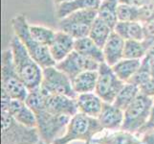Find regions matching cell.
I'll use <instances>...</instances> for the list:
<instances>
[{
    "mask_svg": "<svg viewBox=\"0 0 154 144\" xmlns=\"http://www.w3.org/2000/svg\"><path fill=\"white\" fill-rule=\"evenodd\" d=\"M10 49L15 69L26 88L29 90L39 88L43 77V68L31 56L17 36H14L11 40Z\"/></svg>",
    "mask_w": 154,
    "mask_h": 144,
    "instance_id": "cell-1",
    "label": "cell"
},
{
    "mask_svg": "<svg viewBox=\"0 0 154 144\" xmlns=\"http://www.w3.org/2000/svg\"><path fill=\"white\" fill-rule=\"evenodd\" d=\"M103 131L98 118L78 113L70 118L65 134L57 139L54 144H68L73 141L93 144L94 137Z\"/></svg>",
    "mask_w": 154,
    "mask_h": 144,
    "instance_id": "cell-2",
    "label": "cell"
},
{
    "mask_svg": "<svg viewBox=\"0 0 154 144\" xmlns=\"http://www.w3.org/2000/svg\"><path fill=\"white\" fill-rule=\"evenodd\" d=\"M11 22H12L14 36H17L20 40L31 56L35 59L42 68L54 66L57 65V62L50 54L49 48L40 44L32 37L30 33V24L28 23L25 15H15Z\"/></svg>",
    "mask_w": 154,
    "mask_h": 144,
    "instance_id": "cell-3",
    "label": "cell"
},
{
    "mask_svg": "<svg viewBox=\"0 0 154 144\" xmlns=\"http://www.w3.org/2000/svg\"><path fill=\"white\" fill-rule=\"evenodd\" d=\"M1 144H36L40 140L36 128L19 123L6 110H1Z\"/></svg>",
    "mask_w": 154,
    "mask_h": 144,
    "instance_id": "cell-4",
    "label": "cell"
},
{
    "mask_svg": "<svg viewBox=\"0 0 154 144\" xmlns=\"http://www.w3.org/2000/svg\"><path fill=\"white\" fill-rule=\"evenodd\" d=\"M1 90L6 92L12 99L24 100L29 93V89L21 81L14 65L12 51L9 48L2 53L1 62Z\"/></svg>",
    "mask_w": 154,
    "mask_h": 144,
    "instance_id": "cell-5",
    "label": "cell"
},
{
    "mask_svg": "<svg viewBox=\"0 0 154 144\" xmlns=\"http://www.w3.org/2000/svg\"><path fill=\"white\" fill-rule=\"evenodd\" d=\"M36 116V129L41 141L52 144L65 134L71 117L51 114L46 110L35 114Z\"/></svg>",
    "mask_w": 154,
    "mask_h": 144,
    "instance_id": "cell-6",
    "label": "cell"
},
{
    "mask_svg": "<svg viewBox=\"0 0 154 144\" xmlns=\"http://www.w3.org/2000/svg\"><path fill=\"white\" fill-rule=\"evenodd\" d=\"M98 18L95 9L79 10L67 17L58 19L57 28L73 37L75 40L88 37L91 26Z\"/></svg>",
    "mask_w": 154,
    "mask_h": 144,
    "instance_id": "cell-7",
    "label": "cell"
},
{
    "mask_svg": "<svg viewBox=\"0 0 154 144\" xmlns=\"http://www.w3.org/2000/svg\"><path fill=\"white\" fill-rule=\"evenodd\" d=\"M154 98L140 92L132 104L125 110V119L122 130L137 134L149 118Z\"/></svg>",
    "mask_w": 154,
    "mask_h": 144,
    "instance_id": "cell-8",
    "label": "cell"
},
{
    "mask_svg": "<svg viewBox=\"0 0 154 144\" xmlns=\"http://www.w3.org/2000/svg\"><path fill=\"white\" fill-rule=\"evenodd\" d=\"M41 88L49 94L65 95L77 98L78 94L72 86V80L56 66L43 68Z\"/></svg>",
    "mask_w": 154,
    "mask_h": 144,
    "instance_id": "cell-9",
    "label": "cell"
},
{
    "mask_svg": "<svg viewBox=\"0 0 154 144\" xmlns=\"http://www.w3.org/2000/svg\"><path fill=\"white\" fill-rule=\"evenodd\" d=\"M125 83L122 82L107 63H100L98 69L96 92L104 103H113Z\"/></svg>",
    "mask_w": 154,
    "mask_h": 144,
    "instance_id": "cell-10",
    "label": "cell"
},
{
    "mask_svg": "<svg viewBox=\"0 0 154 144\" xmlns=\"http://www.w3.org/2000/svg\"><path fill=\"white\" fill-rule=\"evenodd\" d=\"M1 110H6L19 123L25 126L36 128V116L24 100L12 99L2 90Z\"/></svg>",
    "mask_w": 154,
    "mask_h": 144,
    "instance_id": "cell-11",
    "label": "cell"
},
{
    "mask_svg": "<svg viewBox=\"0 0 154 144\" xmlns=\"http://www.w3.org/2000/svg\"><path fill=\"white\" fill-rule=\"evenodd\" d=\"M100 65V63L98 62L90 60L74 50L64 60L57 62L56 66L73 80L82 72L87 70H98Z\"/></svg>",
    "mask_w": 154,
    "mask_h": 144,
    "instance_id": "cell-12",
    "label": "cell"
},
{
    "mask_svg": "<svg viewBox=\"0 0 154 144\" xmlns=\"http://www.w3.org/2000/svg\"><path fill=\"white\" fill-rule=\"evenodd\" d=\"M45 110L51 114L66 115L69 117H72L79 113L77 101L75 98L65 95L49 94L47 92L45 99Z\"/></svg>",
    "mask_w": 154,
    "mask_h": 144,
    "instance_id": "cell-13",
    "label": "cell"
},
{
    "mask_svg": "<svg viewBox=\"0 0 154 144\" xmlns=\"http://www.w3.org/2000/svg\"><path fill=\"white\" fill-rule=\"evenodd\" d=\"M76 40L63 31H57L54 40L49 45V51L52 58L57 63L70 55L75 50Z\"/></svg>",
    "mask_w": 154,
    "mask_h": 144,
    "instance_id": "cell-14",
    "label": "cell"
},
{
    "mask_svg": "<svg viewBox=\"0 0 154 144\" xmlns=\"http://www.w3.org/2000/svg\"><path fill=\"white\" fill-rule=\"evenodd\" d=\"M93 144H144L141 137L136 134L125 130L106 131L96 136Z\"/></svg>",
    "mask_w": 154,
    "mask_h": 144,
    "instance_id": "cell-15",
    "label": "cell"
},
{
    "mask_svg": "<svg viewBox=\"0 0 154 144\" xmlns=\"http://www.w3.org/2000/svg\"><path fill=\"white\" fill-rule=\"evenodd\" d=\"M98 119L103 130H121L125 119V111L113 103H104Z\"/></svg>",
    "mask_w": 154,
    "mask_h": 144,
    "instance_id": "cell-16",
    "label": "cell"
},
{
    "mask_svg": "<svg viewBox=\"0 0 154 144\" xmlns=\"http://www.w3.org/2000/svg\"><path fill=\"white\" fill-rule=\"evenodd\" d=\"M125 45V40L117 34L115 31H113L103 47L104 62L112 66L119 61H121L122 59H124Z\"/></svg>",
    "mask_w": 154,
    "mask_h": 144,
    "instance_id": "cell-17",
    "label": "cell"
},
{
    "mask_svg": "<svg viewBox=\"0 0 154 144\" xmlns=\"http://www.w3.org/2000/svg\"><path fill=\"white\" fill-rule=\"evenodd\" d=\"M77 105L79 113L98 118L103 110L104 102L96 92H87L78 94Z\"/></svg>",
    "mask_w": 154,
    "mask_h": 144,
    "instance_id": "cell-18",
    "label": "cell"
},
{
    "mask_svg": "<svg viewBox=\"0 0 154 144\" xmlns=\"http://www.w3.org/2000/svg\"><path fill=\"white\" fill-rule=\"evenodd\" d=\"M75 51L82 54V56L90 59V60L98 62L99 63L104 62L103 48L100 47L97 43H95L89 37L76 40Z\"/></svg>",
    "mask_w": 154,
    "mask_h": 144,
    "instance_id": "cell-19",
    "label": "cell"
},
{
    "mask_svg": "<svg viewBox=\"0 0 154 144\" xmlns=\"http://www.w3.org/2000/svg\"><path fill=\"white\" fill-rule=\"evenodd\" d=\"M98 81V70H87L79 73L72 80V86L77 94L95 92Z\"/></svg>",
    "mask_w": 154,
    "mask_h": 144,
    "instance_id": "cell-20",
    "label": "cell"
},
{
    "mask_svg": "<svg viewBox=\"0 0 154 144\" xmlns=\"http://www.w3.org/2000/svg\"><path fill=\"white\" fill-rule=\"evenodd\" d=\"M143 60H134V59H122L117 63H115L112 67L114 73L117 75L122 82L128 83L131 79L139 70L141 67Z\"/></svg>",
    "mask_w": 154,
    "mask_h": 144,
    "instance_id": "cell-21",
    "label": "cell"
},
{
    "mask_svg": "<svg viewBox=\"0 0 154 144\" xmlns=\"http://www.w3.org/2000/svg\"><path fill=\"white\" fill-rule=\"evenodd\" d=\"M100 0H72L66 3H62L57 6L56 15L57 19H61L70 14L79 10L95 9L98 10Z\"/></svg>",
    "mask_w": 154,
    "mask_h": 144,
    "instance_id": "cell-22",
    "label": "cell"
},
{
    "mask_svg": "<svg viewBox=\"0 0 154 144\" xmlns=\"http://www.w3.org/2000/svg\"><path fill=\"white\" fill-rule=\"evenodd\" d=\"M114 31L125 40H144L145 39L144 25L140 21H119L114 27Z\"/></svg>",
    "mask_w": 154,
    "mask_h": 144,
    "instance_id": "cell-23",
    "label": "cell"
},
{
    "mask_svg": "<svg viewBox=\"0 0 154 144\" xmlns=\"http://www.w3.org/2000/svg\"><path fill=\"white\" fill-rule=\"evenodd\" d=\"M119 0H102L97 10L98 18L107 23L110 27H114L119 22L118 19V7Z\"/></svg>",
    "mask_w": 154,
    "mask_h": 144,
    "instance_id": "cell-24",
    "label": "cell"
},
{
    "mask_svg": "<svg viewBox=\"0 0 154 144\" xmlns=\"http://www.w3.org/2000/svg\"><path fill=\"white\" fill-rule=\"evenodd\" d=\"M140 94V88L133 83H125L122 88L120 92L117 95L115 101L113 102L118 108L122 109L124 111L132 104V102Z\"/></svg>",
    "mask_w": 154,
    "mask_h": 144,
    "instance_id": "cell-25",
    "label": "cell"
},
{
    "mask_svg": "<svg viewBox=\"0 0 154 144\" xmlns=\"http://www.w3.org/2000/svg\"><path fill=\"white\" fill-rule=\"evenodd\" d=\"M113 31L114 29L112 27H110L103 20L97 18V19L94 21V23L91 26L88 37L95 43H97L100 47L103 48Z\"/></svg>",
    "mask_w": 154,
    "mask_h": 144,
    "instance_id": "cell-26",
    "label": "cell"
},
{
    "mask_svg": "<svg viewBox=\"0 0 154 144\" xmlns=\"http://www.w3.org/2000/svg\"><path fill=\"white\" fill-rule=\"evenodd\" d=\"M149 47L144 40H125L124 58L143 60L147 54Z\"/></svg>",
    "mask_w": 154,
    "mask_h": 144,
    "instance_id": "cell-27",
    "label": "cell"
},
{
    "mask_svg": "<svg viewBox=\"0 0 154 144\" xmlns=\"http://www.w3.org/2000/svg\"><path fill=\"white\" fill-rule=\"evenodd\" d=\"M30 33L32 37L40 44L49 47V45L55 39L57 31L45 27V26L30 24Z\"/></svg>",
    "mask_w": 154,
    "mask_h": 144,
    "instance_id": "cell-28",
    "label": "cell"
},
{
    "mask_svg": "<svg viewBox=\"0 0 154 144\" xmlns=\"http://www.w3.org/2000/svg\"><path fill=\"white\" fill-rule=\"evenodd\" d=\"M45 99H46V92L41 87L29 90V93L25 99V102L27 104L34 113H38L40 110H45Z\"/></svg>",
    "mask_w": 154,
    "mask_h": 144,
    "instance_id": "cell-29",
    "label": "cell"
},
{
    "mask_svg": "<svg viewBox=\"0 0 154 144\" xmlns=\"http://www.w3.org/2000/svg\"><path fill=\"white\" fill-rule=\"evenodd\" d=\"M118 19L124 22L140 21V10L137 7L120 3L118 7Z\"/></svg>",
    "mask_w": 154,
    "mask_h": 144,
    "instance_id": "cell-30",
    "label": "cell"
},
{
    "mask_svg": "<svg viewBox=\"0 0 154 144\" xmlns=\"http://www.w3.org/2000/svg\"><path fill=\"white\" fill-rule=\"evenodd\" d=\"M139 10L141 23L144 24L154 18V0H146V3L140 7Z\"/></svg>",
    "mask_w": 154,
    "mask_h": 144,
    "instance_id": "cell-31",
    "label": "cell"
},
{
    "mask_svg": "<svg viewBox=\"0 0 154 144\" xmlns=\"http://www.w3.org/2000/svg\"><path fill=\"white\" fill-rule=\"evenodd\" d=\"M143 25H144V31H145L144 41L150 48V46L154 42V18L150 19L149 21H147V22L144 23Z\"/></svg>",
    "mask_w": 154,
    "mask_h": 144,
    "instance_id": "cell-32",
    "label": "cell"
},
{
    "mask_svg": "<svg viewBox=\"0 0 154 144\" xmlns=\"http://www.w3.org/2000/svg\"><path fill=\"white\" fill-rule=\"evenodd\" d=\"M140 92L146 96H149L151 98H154V77L151 76L146 83L139 87Z\"/></svg>",
    "mask_w": 154,
    "mask_h": 144,
    "instance_id": "cell-33",
    "label": "cell"
},
{
    "mask_svg": "<svg viewBox=\"0 0 154 144\" xmlns=\"http://www.w3.org/2000/svg\"><path fill=\"white\" fill-rule=\"evenodd\" d=\"M154 130V105L152 107V110H151V113H150V115H149V118L146 121V123L144 125V127L142 128V129L137 133V136H140L142 135H144L145 133L146 132H149V131H152Z\"/></svg>",
    "mask_w": 154,
    "mask_h": 144,
    "instance_id": "cell-34",
    "label": "cell"
},
{
    "mask_svg": "<svg viewBox=\"0 0 154 144\" xmlns=\"http://www.w3.org/2000/svg\"><path fill=\"white\" fill-rule=\"evenodd\" d=\"M144 144H154V130L145 133L144 135L140 136Z\"/></svg>",
    "mask_w": 154,
    "mask_h": 144,
    "instance_id": "cell-35",
    "label": "cell"
},
{
    "mask_svg": "<svg viewBox=\"0 0 154 144\" xmlns=\"http://www.w3.org/2000/svg\"><path fill=\"white\" fill-rule=\"evenodd\" d=\"M119 1L121 4H125V5H129V6L140 8L146 3V0H119Z\"/></svg>",
    "mask_w": 154,
    "mask_h": 144,
    "instance_id": "cell-36",
    "label": "cell"
},
{
    "mask_svg": "<svg viewBox=\"0 0 154 144\" xmlns=\"http://www.w3.org/2000/svg\"><path fill=\"white\" fill-rule=\"evenodd\" d=\"M54 3L57 5H60V4H62V3H66V2H69V1H72V0H53Z\"/></svg>",
    "mask_w": 154,
    "mask_h": 144,
    "instance_id": "cell-37",
    "label": "cell"
},
{
    "mask_svg": "<svg viewBox=\"0 0 154 144\" xmlns=\"http://www.w3.org/2000/svg\"><path fill=\"white\" fill-rule=\"evenodd\" d=\"M36 144H48V143H45V142H43V141H41V140H39L38 143ZM52 144H54V143H52Z\"/></svg>",
    "mask_w": 154,
    "mask_h": 144,
    "instance_id": "cell-38",
    "label": "cell"
},
{
    "mask_svg": "<svg viewBox=\"0 0 154 144\" xmlns=\"http://www.w3.org/2000/svg\"><path fill=\"white\" fill-rule=\"evenodd\" d=\"M100 1H102V0H100Z\"/></svg>",
    "mask_w": 154,
    "mask_h": 144,
    "instance_id": "cell-39",
    "label": "cell"
}]
</instances>
